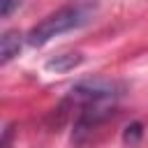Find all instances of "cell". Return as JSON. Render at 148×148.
Here are the masks:
<instances>
[{
	"mask_svg": "<svg viewBox=\"0 0 148 148\" xmlns=\"http://www.w3.org/2000/svg\"><path fill=\"white\" fill-rule=\"evenodd\" d=\"M81 62H83V56L79 51H67V53H58V56L49 58L44 62V69L56 72V74H65V72H72L74 67H79Z\"/></svg>",
	"mask_w": 148,
	"mask_h": 148,
	"instance_id": "4",
	"label": "cell"
},
{
	"mask_svg": "<svg viewBox=\"0 0 148 148\" xmlns=\"http://www.w3.org/2000/svg\"><path fill=\"white\" fill-rule=\"evenodd\" d=\"M12 134H14V125H7V127H5V132H2V148H9Z\"/></svg>",
	"mask_w": 148,
	"mask_h": 148,
	"instance_id": "8",
	"label": "cell"
},
{
	"mask_svg": "<svg viewBox=\"0 0 148 148\" xmlns=\"http://www.w3.org/2000/svg\"><path fill=\"white\" fill-rule=\"evenodd\" d=\"M141 136H143V125H141V123H130V125L125 127V132H123V143L136 146V143L141 141Z\"/></svg>",
	"mask_w": 148,
	"mask_h": 148,
	"instance_id": "6",
	"label": "cell"
},
{
	"mask_svg": "<svg viewBox=\"0 0 148 148\" xmlns=\"http://www.w3.org/2000/svg\"><path fill=\"white\" fill-rule=\"evenodd\" d=\"M123 95H125V86L120 81L97 76V79H86V81L74 83L69 88L67 102L76 104V106H83V104H116Z\"/></svg>",
	"mask_w": 148,
	"mask_h": 148,
	"instance_id": "2",
	"label": "cell"
},
{
	"mask_svg": "<svg viewBox=\"0 0 148 148\" xmlns=\"http://www.w3.org/2000/svg\"><path fill=\"white\" fill-rule=\"evenodd\" d=\"M18 7H21L18 2H2V7H0V16H2V18H9V14L16 12Z\"/></svg>",
	"mask_w": 148,
	"mask_h": 148,
	"instance_id": "7",
	"label": "cell"
},
{
	"mask_svg": "<svg viewBox=\"0 0 148 148\" xmlns=\"http://www.w3.org/2000/svg\"><path fill=\"white\" fill-rule=\"evenodd\" d=\"M21 44H23V39H21L18 30H5L0 37V62L7 65L12 58H16L21 51Z\"/></svg>",
	"mask_w": 148,
	"mask_h": 148,
	"instance_id": "5",
	"label": "cell"
},
{
	"mask_svg": "<svg viewBox=\"0 0 148 148\" xmlns=\"http://www.w3.org/2000/svg\"><path fill=\"white\" fill-rule=\"evenodd\" d=\"M111 116H116V104H83L72 123V143L83 146L97 127H102Z\"/></svg>",
	"mask_w": 148,
	"mask_h": 148,
	"instance_id": "3",
	"label": "cell"
},
{
	"mask_svg": "<svg viewBox=\"0 0 148 148\" xmlns=\"http://www.w3.org/2000/svg\"><path fill=\"white\" fill-rule=\"evenodd\" d=\"M97 9L99 7L92 2L65 5V7L56 9L53 14H49L46 18H42L35 28H30V32L25 35V42L30 46H44L58 35H65V32H72V30L88 25L92 21V16L97 14Z\"/></svg>",
	"mask_w": 148,
	"mask_h": 148,
	"instance_id": "1",
	"label": "cell"
}]
</instances>
